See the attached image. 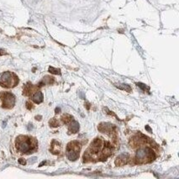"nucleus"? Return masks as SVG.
Listing matches in <instances>:
<instances>
[{"label":"nucleus","instance_id":"obj_1","mask_svg":"<svg viewBox=\"0 0 179 179\" xmlns=\"http://www.w3.org/2000/svg\"><path fill=\"white\" fill-rule=\"evenodd\" d=\"M16 147L23 154H30L37 148V141L34 138L25 135H20L16 139Z\"/></svg>","mask_w":179,"mask_h":179},{"label":"nucleus","instance_id":"obj_2","mask_svg":"<svg viewBox=\"0 0 179 179\" xmlns=\"http://www.w3.org/2000/svg\"><path fill=\"white\" fill-rule=\"evenodd\" d=\"M155 158V152L153 151L151 147L149 146H141L140 147L135 155V161L137 164L148 163L154 161Z\"/></svg>","mask_w":179,"mask_h":179},{"label":"nucleus","instance_id":"obj_3","mask_svg":"<svg viewBox=\"0 0 179 179\" xmlns=\"http://www.w3.org/2000/svg\"><path fill=\"white\" fill-rule=\"evenodd\" d=\"M19 83L18 77L10 72H5L0 76V85L3 87H13Z\"/></svg>","mask_w":179,"mask_h":179},{"label":"nucleus","instance_id":"obj_4","mask_svg":"<svg viewBox=\"0 0 179 179\" xmlns=\"http://www.w3.org/2000/svg\"><path fill=\"white\" fill-rule=\"evenodd\" d=\"M15 104V97L11 93H0V107L3 108H12Z\"/></svg>","mask_w":179,"mask_h":179},{"label":"nucleus","instance_id":"obj_5","mask_svg":"<svg viewBox=\"0 0 179 179\" xmlns=\"http://www.w3.org/2000/svg\"><path fill=\"white\" fill-rule=\"evenodd\" d=\"M81 145L78 141H72L67 146V156L70 161H76L79 157Z\"/></svg>","mask_w":179,"mask_h":179},{"label":"nucleus","instance_id":"obj_6","mask_svg":"<svg viewBox=\"0 0 179 179\" xmlns=\"http://www.w3.org/2000/svg\"><path fill=\"white\" fill-rule=\"evenodd\" d=\"M128 160H129V155L128 154H122V155H120L117 157V159L115 161V164L117 166L124 165L125 163H127Z\"/></svg>","mask_w":179,"mask_h":179},{"label":"nucleus","instance_id":"obj_7","mask_svg":"<svg viewBox=\"0 0 179 179\" xmlns=\"http://www.w3.org/2000/svg\"><path fill=\"white\" fill-rule=\"evenodd\" d=\"M31 99L36 104H40L43 101V94H42V93L40 92V91H36L31 95Z\"/></svg>","mask_w":179,"mask_h":179},{"label":"nucleus","instance_id":"obj_8","mask_svg":"<svg viewBox=\"0 0 179 179\" xmlns=\"http://www.w3.org/2000/svg\"><path fill=\"white\" fill-rule=\"evenodd\" d=\"M69 124V132L71 133H77L79 130V124L76 121L72 119L71 122L68 123Z\"/></svg>","mask_w":179,"mask_h":179},{"label":"nucleus","instance_id":"obj_9","mask_svg":"<svg viewBox=\"0 0 179 179\" xmlns=\"http://www.w3.org/2000/svg\"><path fill=\"white\" fill-rule=\"evenodd\" d=\"M53 82H54V80H53L52 77L46 76V77H45L43 78V80L40 82V83L39 84V86H41V84H44V85H46V84H51Z\"/></svg>","mask_w":179,"mask_h":179},{"label":"nucleus","instance_id":"obj_10","mask_svg":"<svg viewBox=\"0 0 179 179\" xmlns=\"http://www.w3.org/2000/svg\"><path fill=\"white\" fill-rule=\"evenodd\" d=\"M117 87L122 89V90H124L126 92H131V87L129 86V85H126V84H119V85H117Z\"/></svg>","mask_w":179,"mask_h":179},{"label":"nucleus","instance_id":"obj_11","mask_svg":"<svg viewBox=\"0 0 179 179\" xmlns=\"http://www.w3.org/2000/svg\"><path fill=\"white\" fill-rule=\"evenodd\" d=\"M61 119L65 124H68L69 122H71L72 120V116L69 115V114H65L61 117Z\"/></svg>","mask_w":179,"mask_h":179},{"label":"nucleus","instance_id":"obj_12","mask_svg":"<svg viewBox=\"0 0 179 179\" xmlns=\"http://www.w3.org/2000/svg\"><path fill=\"white\" fill-rule=\"evenodd\" d=\"M50 126L57 127V126L59 125V122L56 119H52L51 120H50Z\"/></svg>","mask_w":179,"mask_h":179},{"label":"nucleus","instance_id":"obj_13","mask_svg":"<svg viewBox=\"0 0 179 179\" xmlns=\"http://www.w3.org/2000/svg\"><path fill=\"white\" fill-rule=\"evenodd\" d=\"M49 72L50 73H53V74H61L59 69H57V68H54V67H49Z\"/></svg>","mask_w":179,"mask_h":179},{"label":"nucleus","instance_id":"obj_14","mask_svg":"<svg viewBox=\"0 0 179 179\" xmlns=\"http://www.w3.org/2000/svg\"><path fill=\"white\" fill-rule=\"evenodd\" d=\"M19 162H20V163H21V164H23V165L25 164V161L22 160V159H20V160H19Z\"/></svg>","mask_w":179,"mask_h":179},{"label":"nucleus","instance_id":"obj_15","mask_svg":"<svg viewBox=\"0 0 179 179\" xmlns=\"http://www.w3.org/2000/svg\"><path fill=\"white\" fill-rule=\"evenodd\" d=\"M26 104H27V108H28L29 109H30V108H32V107H30V102H27V103H26Z\"/></svg>","mask_w":179,"mask_h":179},{"label":"nucleus","instance_id":"obj_16","mask_svg":"<svg viewBox=\"0 0 179 179\" xmlns=\"http://www.w3.org/2000/svg\"><path fill=\"white\" fill-rule=\"evenodd\" d=\"M145 128H146V130L148 131H150V132H151V130L150 129V127L149 126H145Z\"/></svg>","mask_w":179,"mask_h":179}]
</instances>
